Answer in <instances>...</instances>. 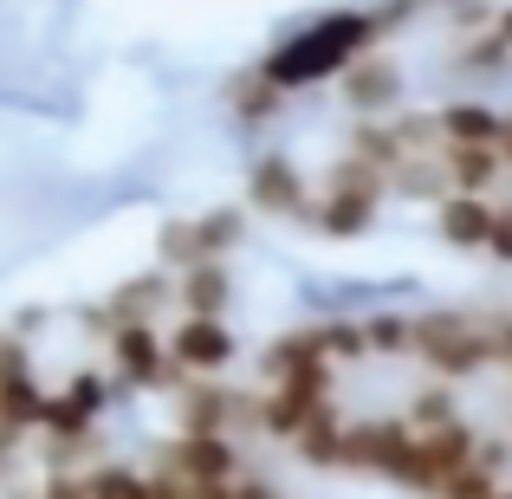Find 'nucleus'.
<instances>
[{
  "instance_id": "1",
  "label": "nucleus",
  "mask_w": 512,
  "mask_h": 499,
  "mask_svg": "<svg viewBox=\"0 0 512 499\" xmlns=\"http://www.w3.org/2000/svg\"><path fill=\"white\" fill-rule=\"evenodd\" d=\"M396 98H402L396 65H383V59H350L344 65V104L357 111V124H383V117H396Z\"/></svg>"
}]
</instances>
